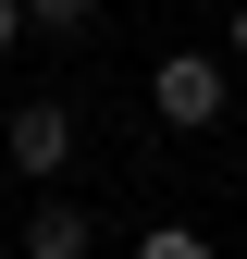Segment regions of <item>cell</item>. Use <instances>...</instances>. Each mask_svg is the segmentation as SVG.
I'll use <instances>...</instances> for the list:
<instances>
[{
	"label": "cell",
	"mask_w": 247,
	"mask_h": 259,
	"mask_svg": "<svg viewBox=\"0 0 247 259\" xmlns=\"http://www.w3.org/2000/svg\"><path fill=\"white\" fill-rule=\"evenodd\" d=\"M25 37H37V25H25V0H0V50H25Z\"/></svg>",
	"instance_id": "obj_6"
},
{
	"label": "cell",
	"mask_w": 247,
	"mask_h": 259,
	"mask_svg": "<svg viewBox=\"0 0 247 259\" xmlns=\"http://www.w3.org/2000/svg\"><path fill=\"white\" fill-rule=\"evenodd\" d=\"M223 99H235L223 50H161V62H148V111H161L173 136H210V123H223Z\"/></svg>",
	"instance_id": "obj_1"
},
{
	"label": "cell",
	"mask_w": 247,
	"mask_h": 259,
	"mask_svg": "<svg viewBox=\"0 0 247 259\" xmlns=\"http://www.w3.org/2000/svg\"><path fill=\"white\" fill-rule=\"evenodd\" d=\"M223 62H247V0H235V13H223Z\"/></svg>",
	"instance_id": "obj_7"
},
{
	"label": "cell",
	"mask_w": 247,
	"mask_h": 259,
	"mask_svg": "<svg viewBox=\"0 0 247 259\" xmlns=\"http://www.w3.org/2000/svg\"><path fill=\"white\" fill-rule=\"evenodd\" d=\"M0 148H13V173L62 185V173H74V111H62V99H25V111H0Z\"/></svg>",
	"instance_id": "obj_2"
},
{
	"label": "cell",
	"mask_w": 247,
	"mask_h": 259,
	"mask_svg": "<svg viewBox=\"0 0 247 259\" xmlns=\"http://www.w3.org/2000/svg\"><path fill=\"white\" fill-rule=\"evenodd\" d=\"M87 13H99V0H25V25H50V37H74Z\"/></svg>",
	"instance_id": "obj_5"
},
{
	"label": "cell",
	"mask_w": 247,
	"mask_h": 259,
	"mask_svg": "<svg viewBox=\"0 0 247 259\" xmlns=\"http://www.w3.org/2000/svg\"><path fill=\"white\" fill-rule=\"evenodd\" d=\"M124 259H223V247H210V235H198V222H148V235H136V247H124Z\"/></svg>",
	"instance_id": "obj_4"
},
{
	"label": "cell",
	"mask_w": 247,
	"mask_h": 259,
	"mask_svg": "<svg viewBox=\"0 0 247 259\" xmlns=\"http://www.w3.org/2000/svg\"><path fill=\"white\" fill-rule=\"evenodd\" d=\"M25 259H87V247H99V222H87L74 198H37V210H25V235H13Z\"/></svg>",
	"instance_id": "obj_3"
}]
</instances>
